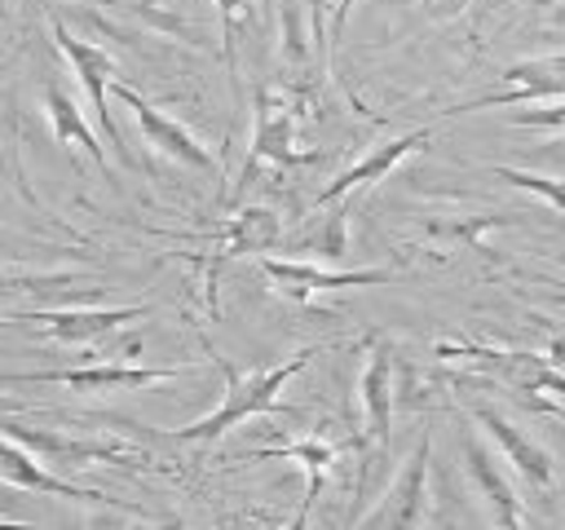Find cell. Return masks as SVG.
<instances>
[{
    "mask_svg": "<svg viewBox=\"0 0 565 530\" xmlns=\"http://www.w3.org/2000/svg\"><path fill=\"white\" fill-rule=\"evenodd\" d=\"M318 353H322V344H305V349H296L291 358H282V362H274V367H260V371H234L225 358H216V367H221V375H225L221 402H216L203 420L181 424V428H172L168 437H172V442H199V446H207V442L225 437L230 428H238L243 420L265 415V411H278V406H282L278 393L287 389V380L300 375V371L309 367V358H318Z\"/></svg>",
    "mask_w": 565,
    "mask_h": 530,
    "instance_id": "6da1fadb",
    "label": "cell"
},
{
    "mask_svg": "<svg viewBox=\"0 0 565 530\" xmlns=\"http://www.w3.org/2000/svg\"><path fill=\"white\" fill-rule=\"evenodd\" d=\"M313 159H318V150L300 146V106H296V97L282 93V88H260L256 93V128H252V146H247L238 190L252 186V177L260 168H300V163H313Z\"/></svg>",
    "mask_w": 565,
    "mask_h": 530,
    "instance_id": "7a4b0ae2",
    "label": "cell"
},
{
    "mask_svg": "<svg viewBox=\"0 0 565 530\" xmlns=\"http://www.w3.org/2000/svg\"><path fill=\"white\" fill-rule=\"evenodd\" d=\"M0 433L22 442L40 464L53 468H93V464H141L146 455L124 437H79L62 428H35L22 420H0Z\"/></svg>",
    "mask_w": 565,
    "mask_h": 530,
    "instance_id": "3957f363",
    "label": "cell"
},
{
    "mask_svg": "<svg viewBox=\"0 0 565 530\" xmlns=\"http://www.w3.org/2000/svg\"><path fill=\"white\" fill-rule=\"evenodd\" d=\"M428 459H433V433H419L415 451L402 459V468L393 473L388 490L380 495V504L371 512H362V526H384V530H411V526H428Z\"/></svg>",
    "mask_w": 565,
    "mask_h": 530,
    "instance_id": "277c9868",
    "label": "cell"
},
{
    "mask_svg": "<svg viewBox=\"0 0 565 530\" xmlns=\"http://www.w3.org/2000/svg\"><path fill=\"white\" fill-rule=\"evenodd\" d=\"M190 367H137V362H88V367H57V371H13L0 384H62L75 393H115V389H146L185 375Z\"/></svg>",
    "mask_w": 565,
    "mask_h": 530,
    "instance_id": "5b68a950",
    "label": "cell"
},
{
    "mask_svg": "<svg viewBox=\"0 0 565 530\" xmlns=\"http://www.w3.org/2000/svg\"><path fill=\"white\" fill-rule=\"evenodd\" d=\"M393 371H397V353H393V344L384 336H375L371 353H366V367L358 375V402H362V437H358V446L371 451V455H388V442H393V406H397Z\"/></svg>",
    "mask_w": 565,
    "mask_h": 530,
    "instance_id": "8992f818",
    "label": "cell"
},
{
    "mask_svg": "<svg viewBox=\"0 0 565 530\" xmlns=\"http://www.w3.org/2000/svg\"><path fill=\"white\" fill-rule=\"evenodd\" d=\"M543 97H565V53L521 57V62L503 66L494 88H486V93L450 106V115L490 110V106H525V102H543Z\"/></svg>",
    "mask_w": 565,
    "mask_h": 530,
    "instance_id": "52a82bcc",
    "label": "cell"
},
{
    "mask_svg": "<svg viewBox=\"0 0 565 530\" xmlns=\"http://www.w3.org/2000/svg\"><path fill=\"white\" fill-rule=\"evenodd\" d=\"M260 274L274 283V292L291 305H309L322 292H344V287H380L393 283L397 269H322L313 261H291V256H260Z\"/></svg>",
    "mask_w": 565,
    "mask_h": 530,
    "instance_id": "ba28073f",
    "label": "cell"
},
{
    "mask_svg": "<svg viewBox=\"0 0 565 530\" xmlns=\"http://www.w3.org/2000/svg\"><path fill=\"white\" fill-rule=\"evenodd\" d=\"M459 455H463V473H468L472 495L486 504V521H490V526H508V530L530 526V512H525L516 486L508 481L503 464L494 459V451H490L477 433H463V437H459Z\"/></svg>",
    "mask_w": 565,
    "mask_h": 530,
    "instance_id": "9c48e42d",
    "label": "cell"
},
{
    "mask_svg": "<svg viewBox=\"0 0 565 530\" xmlns=\"http://www.w3.org/2000/svg\"><path fill=\"white\" fill-rule=\"evenodd\" d=\"M53 40H57V49H62L66 62H71V71H75V80H79V88H84V97H88V106H93L97 128H102L106 141L128 159V146H124V137H119V124H115V115L106 110V88H110V80H115V57H110L97 40L71 35L57 18H53Z\"/></svg>",
    "mask_w": 565,
    "mask_h": 530,
    "instance_id": "30bf717a",
    "label": "cell"
},
{
    "mask_svg": "<svg viewBox=\"0 0 565 530\" xmlns=\"http://www.w3.org/2000/svg\"><path fill=\"white\" fill-rule=\"evenodd\" d=\"M115 97L132 110V119H137V128H141V137L159 150V155H168V159H177V163H185V168H199V172H216L221 163H216V155L181 124V119H172L168 110H159L154 102H146L132 84H115Z\"/></svg>",
    "mask_w": 565,
    "mask_h": 530,
    "instance_id": "8fae6325",
    "label": "cell"
},
{
    "mask_svg": "<svg viewBox=\"0 0 565 530\" xmlns=\"http://www.w3.org/2000/svg\"><path fill=\"white\" fill-rule=\"evenodd\" d=\"M150 305H115V309H35V314H9L0 322H31L44 340L57 344H93L137 318H146Z\"/></svg>",
    "mask_w": 565,
    "mask_h": 530,
    "instance_id": "7c38bea8",
    "label": "cell"
},
{
    "mask_svg": "<svg viewBox=\"0 0 565 530\" xmlns=\"http://www.w3.org/2000/svg\"><path fill=\"white\" fill-rule=\"evenodd\" d=\"M278 239H282V221H278L274 208H243V212H234L225 221L221 243L203 256V296H207V305L216 296V274H221L225 261L247 256V252H269Z\"/></svg>",
    "mask_w": 565,
    "mask_h": 530,
    "instance_id": "4fadbf2b",
    "label": "cell"
},
{
    "mask_svg": "<svg viewBox=\"0 0 565 530\" xmlns=\"http://www.w3.org/2000/svg\"><path fill=\"white\" fill-rule=\"evenodd\" d=\"M472 420L486 428V437L499 446V455L516 468V477H525L534 490H547V486L556 481V464H552L547 446H539L525 428H516L499 406H490V402H472Z\"/></svg>",
    "mask_w": 565,
    "mask_h": 530,
    "instance_id": "5bb4252c",
    "label": "cell"
},
{
    "mask_svg": "<svg viewBox=\"0 0 565 530\" xmlns=\"http://www.w3.org/2000/svg\"><path fill=\"white\" fill-rule=\"evenodd\" d=\"M428 141H433V128H411V132H402V137H393V141H380V146L366 150L358 163H349L331 186H322L318 199H313V208H327V203H335V199H349V194H358V190L384 181L402 159L419 155Z\"/></svg>",
    "mask_w": 565,
    "mask_h": 530,
    "instance_id": "9a60e30c",
    "label": "cell"
},
{
    "mask_svg": "<svg viewBox=\"0 0 565 530\" xmlns=\"http://www.w3.org/2000/svg\"><path fill=\"white\" fill-rule=\"evenodd\" d=\"M40 106H44V119H49V128H53L57 146H62V150H71V155H84V159H93V168H97L102 177H110V159H106V146H102V137L93 132V124L84 119L79 102H75L66 88H57V84H44V88H40Z\"/></svg>",
    "mask_w": 565,
    "mask_h": 530,
    "instance_id": "2e32d148",
    "label": "cell"
},
{
    "mask_svg": "<svg viewBox=\"0 0 565 530\" xmlns=\"http://www.w3.org/2000/svg\"><path fill=\"white\" fill-rule=\"evenodd\" d=\"M0 481L9 486H22V490H40V495H62V499H79V504H97L106 495L97 490H84L57 473H49V464H40L22 442H13L9 433H0Z\"/></svg>",
    "mask_w": 565,
    "mask_h": 530,
    "instance_id": "e0dca14e",
    "label": "cell"
},
{
    "mask_svg": "<svg viewBox=\"0 0 565 530\" xmlns=\"http://www.w3.org/2000/svg\"><path fill=\"white\" fill-rule=\"evenodd\" d=\"M335 455H340V446H335L331 437L313 433V437H300V442H287V446H265V451H252L247 459H296V464L305 468L309 486H305L300 512L291 517V526H305V521H309V512H313V504H318V495H322V486H327V473H331Z\"/></svg>",
    "mask_w": 565,
    "mask_h": 530,
    "instance_id": "ac0fdd59",
    "label": "cell"
},
{
    "mask_svg": "<svg viewBox=\"0 0 565 530\" xmlns=\"http://www.w3.org/2000/svg\"><path fill=\"white\" fill-rule=\"evenodd\" d=\"M499 225H512V216H499V212H459V216H433L428 221V234L441 239V243H468L477 256L499 261L490 252V243H486V234L499 230Z\"/></svg>",
    "mask_w": 565,
    "mask_h": 530,
    "instance_id": "d6986e66",
    "label": "cell"
},
{
    "mask_svg": "<svg viewBox=\"0 0 565 530\" xmlns=\"http://www.w3.org/2000/svg\"><path fill=\"white\" fill-rule=\"evenodd\" d=\"M331 212L318 216L300 239H291L296 252H309V256H327V261H340L349 252V199H335L327 203Z\"/></svg>",
    "mask_w": 565,
    "mask_h": 530,
    "instance_id": "ffe728a7",
    "label": "cell"
},
{
    "mask_svg": "<svg viewBox=\"0 0 565 530\" xmlns=\"http://www.w3.org/2000/svg\"><path fill=\"white\" fill-rule=\"evenodd\" d=\"M490 172H494L499 181L516 186V190H530V194H539L547 208L565 212V177H547V172H530V168H512V163H494Z\"/></svg>",
    "mask_w": 565,
    "mask_h": 530,
    "instance_id": "44dd1931",
    "label": "cell"
},
{
    "mask_svg": "<svg viewBox=\"0 0 565 530\" xmlns=\"http://www.w3.org/2000/svg\"><path fill=\"white\" fill-rule=\"evenodd\" d=\"M212 4H216V18H221V57L234 71V44H238V31L252 22L256 0H212Z\"/></svg>",
    "mask_w": 565,
    "mask_h": 530,
    "instance_id": "7402d4cb",
    "label": "cell"
},
{
    "mask_svg": "<svg viewBox=\"0 0 565 530\" xmlns=\"http://www.w3.org/2000/svg\"><path fill=\"white\" fill-rule=\"evenodd\" d=\"M102 4L128 9V13H137L141 22H150L154 31H168V35H190V22H185L181 13H172L163 0H102Z\"/></svg>",
    "mask_w": 565,
    "mask_h": 530,
    "instance_id": "603a6c76",
    "label": "cell"
},
{
    "mask_svg": "<svg viewBox=\"0 0 565 530\" xmlns=\"http://www.w3.org/2000/svg\"><path fill=\"white\" fill-rule=\"evenodd\" d=\"M75 283H84V274H71V269H62V274H0V296H9V292H62V287H75Z\"/></svg>",
    "mask_w": 565,
    "mask_h": 530,
    "instance_id": "cb8c5ba5",
    "label": "cell"
},
{
    "mask_svg": "<svg viewBox=\"0 0 565 530\" xmlns=\"http://www.w3.org/2000/svg\"><path fill=\"white\" fill-rule=\"evenodd\" d=\"M508 124H521V128H552V132H565V102H552V106H539V110H512Z\"/></svg>",
    "mask_w": 565,
    "mask_h": 530,
    "instance_id": "d4e9b609",
    "label": "cell"
},
{
    "mask_svg": "<svg viewBox=\"0 0 565 530\" xmlns=\"http://www.w3.org/2000/svg\"><path fill=\"white\" fill-rule=\"evenodd\" d=\"M468 4H472V0H419L424 18H433V22H455V18L468 13Z\"/></svg>",
    "mask_w": 565,
    "mask_h": 530,
    "instance_id": "484cf974",
    "label": "cell"
},
{
    "mask_svg": "<svg viewBox=\"0 0 565 530\" xmlns=\"http://www.w3.org/2000/svg\"><path fill=\"white\" fill-rule=\"evenodd\" d=\"M353 4H358V0H335V4H331V40H327V49L340 40V31H344V22H349Z\"/></svg>",
    "mask_w": 565,
    "mask_h": 530,
    "instance_id": "4316f807",
    "label": "cell"
},
{
    "mask_svg": "<svg viewBox=\"0 0 565 530\" xmlns=\"http://www.w3.org/2000/svg\"><path fill=\"white\" fill-rule=\"evenodd\" d=\"M309 22H313V40L327 44V40H322V35H327V0H313V4H309Z\"/></svg>",
    "mask_w": 565,
    "mask_h": 530,
    "instance_id": "83f0119b",
    "label": "cell"
},
{
    "mask_svg": "<svg viewBox=\"0 0 565 530\" xmlns=\"http://www.w3.org/2000/svg\"><path fill=\"white\" fill-rule=\"evenodd\" d=\"M543 358H547L552 367H561V371H565V336H561V331H556V336L547 340V349H543Z\"/></svg>",
    "mask_w": 565,
    "mask_h": 530,
    "instance_id": "f1b7e54d",
    "label": "cell"
},
{
    "mask_svg": "<svg viewBox=\"0 0 565 530\" xmlns=\"http://www.w3.org/2000/svg\"><path fill=\"white\" fill-rule=\"evenodd\" d=\"M547 22H552L556 31H565V0H556V4L547 9Z\"/></svg>",
    "mask_w": 565,
    "mask_h": 530,
    "instance_id": "f546056e",
    "label": "cell"
},
{
    "mask_svg": "<svg viewBox=\"0 0 565 530\" xmlns=\"http://www.w3.org/2000/svg\"><path fill=\"white\" fill-rule=\"evenodd\" d=\"M552 256H556V265H565V252H552ZM556 300L565 305V292H556Z\"/></svg>",
    "mask_w": 565,
    "mask_h": 530,
    "instance_id": "4dcf8cb0",
    "label": "cell"
},
{
    "mask_svg": "<svg viewBox=\"0 0 565 530\" xmlns=\"http://www.w3.org/2000/svg\"><path fill=\"white\" fill-rule=\"evenodd\" d=\"M534 4H539V9H552V4H556V0H534Z\"/></svg>",
    "mask_w": 565,
    "mask_h": 530,
    "instance_id": "1f68e13d",
    "label": "cell"
},
{
    "mask_svg": "<svg viewBox=\"0 0 565 530\" xmlns=\"http://www.w3.org/2000/svg\"><path fill=\"white\" fill-rule=\"evenodd\" d=\"M0 526H13V517H0Z\"/></svg>",
    "mask_w": 565,
    "mask_h": 530,
    "instance_id": "d6a6232c",
    "label": "cell"
}]
</instances>
